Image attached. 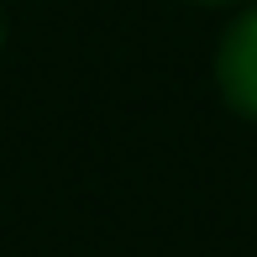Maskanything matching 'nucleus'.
<instances>
[{
    "mask_svg": "<svg viewBox=\"0 0 257 257\" xmlns=\"http://www.w3.org/2000/svg\"><path fill=\"white\" fill-rule=\"evenodd\" d=\"M215 84L241 121H257V6H247L226 27L215 48Z\"/></svg>",
    "mask_w": 257,
    "mask_h": 257,
    "instance_id": "nucleus-1",
    "label": "nucleus"
},
{
    "mask_svg": "<svg viewBox=\"0 0 257 257\" xmlns=\"http://www.w3.org/2000/svg\"><path fill=\"white\" fill-rule=\"evenodd\" d=\"M0 42H6V16H0Z\"/></svg>",
    "mask_w": 257,
    "mask_h": 257,
    "instance_id": "nucleus-3",
    "label": "nucleus"
},
{
    "mask_svg": "<svg viewBox=\"0 0 257 257\" xmlns=\"http://www.w3.org/2000/svg\"><path fill=\"white\" fill-rule=\"evenodd\" d=\"M194 6H236V0H194Z\"/></svg>",
    "mask_w": 257,
    "mask_h": 257,
    "instance_id": "nucleus-2",
    "label": "nucleus"
}]
</instances>
